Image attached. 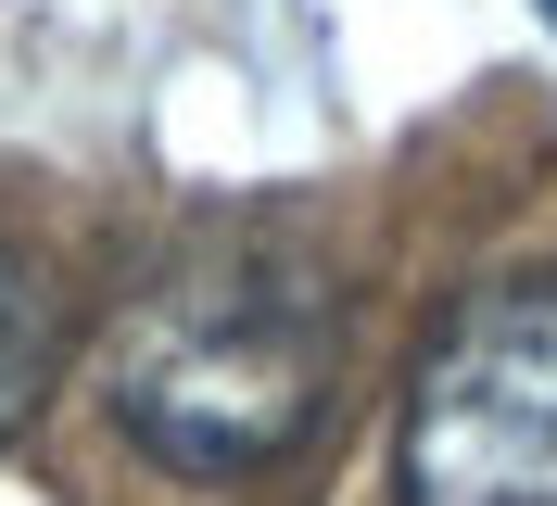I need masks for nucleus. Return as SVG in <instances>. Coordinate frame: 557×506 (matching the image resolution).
I'll return each mask as SVG.
<instances>
[{
    "instance_id": "obj_2",
    "label": "nucleus",
    "mask_w": 557,
    "mask_h": 506,
    "mask_svg": "<svg viewBox=\"0 0 557 506\" xmlns=\"http://www.w3.org/2000/svg\"><path fill=\"white\" fill-rule=\"evenodd\" d=\"M406 506H557V267L469 292L418 355Z\"/></svg>"
},
{
    "instance_id": "obj_1",
    "label": "nucleus",
    "mask_w": 557,
    "mask_h": 506,
    "mask_svg": "<svg viewBox=\"0 0 557 506\" xmlns=\"http://www.w3.org/2000/svg\"><path fill=\"white\" fill-rule=\"evenodd\" d=\"M343 279L305 229H203L102 342V418L165 481H253L330 418Z\"/></svg>"
},
{
    "instance_id": "obj_3",
    "label": "nucleus",
    "mask_w": 557,
    "mask_h": 506,
    "mask_svg": "<svg viewBox=\"0 0 557 506\" xmlns=\"http://www.w3.org/2000/svg\"><path fill=\"white\" fill-rule=\"evenodd\" d=\"M51 355H64V304H51V279L0 240V431L38 405V380H51Z\"/></svg>"
}]
</instances>
